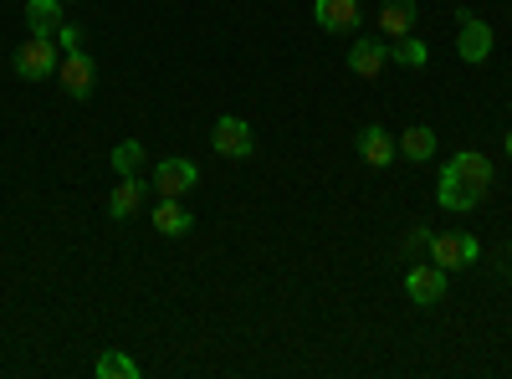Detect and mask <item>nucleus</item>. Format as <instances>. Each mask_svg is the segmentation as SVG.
<instances>
[{
    "label": "nucleus",
    "mask_w": 512,
    "mask_h": 379,
    "mask_svg": "<svg viewBox=\"0 0 512 379\" xmlns=\"http://www.w3.org/2000/svg\"><path fill=\"white\" fill-rule=\"evenodd\" d=\"M425 246H431V262L441 267V272H456V267H472L477 262V236H466V231H431V241H425Z\"/></svg>",
    "instance_id": "3"
},
{
    "label": "nucleus",
    "mask_w": 512,
    "mask_h": 379,
    "mask_svg": "<svg viewBox=\"0 0 512 379\" xmlns=\"http://www.w3.org/2000/svg\"><path fill=\"white\" fill-rule=\"evenodd\" d=\"M502 149H507V154H512V129H507V134H502Z\"/></svg>",
    "instance_id": "21"
},
{
    "label": "nucleus",
    "mask_w": 512,
    "mask_h": 379,
    "mask_svg": "<svg viewBox=\"0 0 512 379\" xmlns=\"http://www.w3.org/2000/svg\"><path fill=\"white\" fill-rule=\"evenodd\" d=\"M405 292H410V303L436 308V303L446 298V272H441L436 262H420V267H410V272H405Z\"/></svg>",
    "instance_id": "8"
},
{
    "label": "nucleus",
    "mask_w": 512,
    "mask_h": 379,
    "mask_svg": "<svg viewBox=\"0 0 512 379\" xmlns=\"http://www.w3.org/2000/svg\"><path fill=\"white\" fill-rule=\"evenodd\" d=\"M359 159L369 164V170H384V164L400 159V144L390 129H379V123H369V129H359Z\"/></svg>",
    "instance_id": "10"
},
{
    "label": "nucleus",
    "mask_w": 512,
    "mask_h": 379,
    "mask_svg": "<svg viewBox=\"0 0 512 379\" xmlns=\"http://www.w3.org/2000/svg\"><path fill=\"white\" fill-rule=\"evenodd\" d=\"M210 144H216V154H226V159H246V154L256 149L251 123H246V118H236V113L216 118V129H210Z\"/></svg>",
    "instance_id": "7"
},
{
    "label": "nucleus",
    "mask_w": 512,
    "mask_h": 379,
    "mask_svg": "<svg viewBox=\"0 0 512 379\" xmlns=\"http://www.w3.org/2000/svg\"><path fill=\"white\" fill-rule=\"evenodd\" d=\"M492 26L482 21V16H472V11H461V26H456V52H461V62H472V67H482L487 57H492Z\"/></svg>",
    "instance_id": "5"
},
{
    "label": "nucleus",
    "mask_w": 512,
    "mask_h": 379,
    "mask_svg": "<svg viewBox=\"0 0 512 379\" xmlns=\"http://www.w3.org/2000/svg\"><path fill=\"white\" fill-rule=\"evenodd\" d=\"M154 231L159 236H190L195 231V216H190L180 200H159L154 205Z\"/></svg>",
    "instance_id": "14"
},
{
    "label": "nucleus",
    "mask_w": 512,
    "mask_h": 379,
    "mask_svg": "<svg viewBox=\"0 0 512 379\" xmlns=\"http://www.w3.org/2000/svg\"><path fill=\"white\" fill-rule=\"evenodd\" d=\"M57 82H62V93L67 98H93V82H98V67H93V57L82 52V47H72V52H62V62H57Z\"/></svg>",
    "instance_id": "4"
},
{
    "label": "nucleus",
    "mask_w": 512,
    "mask_h": 379,
    "mask_svg": "<svg viewBox=\"0 0 512 379\" xmlns=\"http://www.w3.org/2000/svg\"><path fill=\"white\" fill-rule=\"evenodd\" d=\"M395 144H400V159H410V164H425V159L436 154V134L425 129V123H415V129H405V134H400Z\"/></svg>",
    "instance_id": "16"
},
{
    "label": "nucleus",
    "mask_w": 512,
    "mask_h": 379,
    "mask_svg": "<svg viewBox=\"0 0 512 379\" xmlns=\"http://www.w3.org/2000/svg\"><path fill=\"white\" fill-rule=\"evenodd\" d=\"M410 26H415V0H384L379 6V36L400 41V36H410Z\"/></svg>",
    "instance_id": "13"
},
{
    "label": "nucleus",
    "mask_w": 512,
    "mask_h": 379,
    "mask_svg": "<svg viewBox=\"0 0 512 379\" xmlns=\"http://www.w3.org/2000/svg\"><path fill=\"white\" fill-rule=\"evenodd\" d=\"M26 26H31V36H57L62 31V0H26Z\"/></svg>",
    "instance_id": "15"
},
{
    "label": "nucleus",
    "mask_w": 512,
    "mask_h": 379,
    "mask_svg": "<svg viewBox=\"0 0 512 379\" xmlns=\"http://www.w3.org/2000/svg\"><path fill=\"white\" fill-rule=\"evenodd\" d=\"M313 16H318V26H323L328 36H349V31H359V21H364L359 0H313Z\"/></svg>",
    "instance_id": "9"
},
{
    "label": "nucleus",
    "mask_w": 512,
    "mask_h": 379,
    "mask_svg": "<svg viewBox=\"0 0 512 379\" xmlns=\"http://www.w3.org/2000/svg\"><path fill=\"white\" fill-rule=\"evenodd\" d=\"M144 195H149V185H144L139 175H118V185H113V195H108V216H113V221H128V216L144 205Z\"/></svg>",
    "instance_id": "12"
},
{
    "label": "nucleus",
    "mask_w": 512,
    "mask_h": 379,
    "mask_svg": "<svg viewBox=\"0 0 512 379\" xmlns=\"http://www.w3.org/2000/svg\"><path fill=\"white\" fill-rule=\"evenodd\" d=\"M113 170H118V175H139V170H144V144H139V139H123V144L113 149Z\"/></svg>",
    "instance_id": "18"
},
{
    "label": "nucleus",
    "mask_w": 512,
    "mask_h": 379,
    "mask_svg": "<svg viewBox=\"0 0 512 379\" xmlns=\"http://www.w3.org/2000/svg\"><path fill=\"white\" fill-rule=\"evenodd\" d=\"M57 47H62V52L82 47V41H77V26H67V21H62V31H57Z\"/></svg>",
    "instance_id": "20"
},
{
    "label": "nucleus",
    "mask_w": 512,
    "mask_h": 379,
    "mask_svg": "<svg viewBox=\"0 0 512 379\" xmlns=\"http://www.w3.org/2000/svg\"><path fill=\"white\" fill-rule=\"evenodd\" d=\"M400 67H425V62H431V52H425V41H415V36H400V47L390 52Z\"/></svg>",
    "instance_id": "19"
},
{
    "label": "nucleus",
    "mask_w": 512,
    "mask_h": 379,
    "mask_svg": "<svg viewBox=\"0 0 512 379\" xmlns=\"http://www.w3.org/2000/svg\"><path fill=\"white\" fill-rule=\"evenodd\" d=\"M492 190V159L477 149H461L441 164V180H436V200L441 210H472L482 195Z\"/></svg>",
    "instance_id": "1"
},
{
    "label": "nucleus",
    "mask_w": 512,
    "mask_h": 379,
    "mask_svg": "<svg viewBox=\"0 0 512 379\" xmlns=\"http://www.w3.org/2000/svg\"><path fill=\"white\" fill-rule=\"evenodd\" d=\"M93 374H98V379H139V364L128 359L123 349H103L98 364H93Z\"/></svg>",
    "instance_id": "17"
},
{
    "label": "nucleus",
    "mask_w": 512,
    "mask_h": 379,
    "mask_svg": "<svg viewBox=\"0 0 512 379\" xmlns=\"http://www.w3.org/2000/svg\"><path fill=\"white\" fill-rule=\"evenodd\" d=\"M384 62H390V47H384L379 36H359L354 41V52H349V72L354 77H379Z\"/></svg>",
    "instance_id": "11"
},
{
    "label": "nucleus",
    "mask_w": 512,
    "mask_h": 379,
    "mask_svg": "<svg viewBox=\"0 0 512 379\" xmlns=\"http://www.w3.org/2000/svg\"><path fill=\"white\" fill-rule=\"evenodd\" d=\"M62 6H67V0H62Z\"/></svg>",
    "instance_id": "22"
},
{
    "label": "nucleus",
    "mask_w": 512,
    "mask_h": 379,
    "mask_svg": "<svg viewBox=\"0 0 512 379\" xmlns=\"http://www.w3.org/2000/svg\"><path fill=\"white\" fill-rule=\"evenodd\" d=\"M62 62V47H57V36H26L21 47L11 52V67L21 82H41V77H52Z\"/></svg>",
    "instance_id": "2"
},
{
    "label": "nucleus",
    "mask_w": 512,
    "mask_h": 379,
    "mask_svg": "<svg viewBox=\"0 0 512 379\" xmlns=\"http://www.w3.org/2000/svg\"><path fill=\"white\" fill-rule=\"evenodd\" d=\"M200 185V170L190 159H159L154 164V190H159V200H180V195H190Z\"/></svg>",
    "instance_id": "6"
}]
</instances>
